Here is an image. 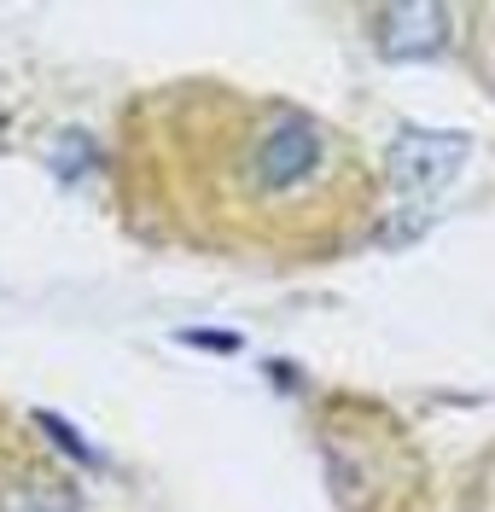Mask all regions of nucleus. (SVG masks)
Returning <instances> with one entry per match:
<instances>
[{"label":"nucleus","mask_w":495,"mask_h":512,"mask_svg":"<svg viewBox=\"0 0 495 512\" xmlns=\"http://www.w3.org/2000/svg\"><path fill=\"white\" fill-rule=\"evenodd\" d=\"M0 512H76V495L59 489V483H47V478L6 483L0 489Z\"/></svg>","instance_id":"nucleus-4"},{"label":"nucleus","mask_w":495,"mask_h":512,"mask_svg":"<svg viewBox=\"0 0 495 512\" xmlns=\"http://www.w3.org/2000/svg\"><path fill=\"white\" fill-rule=\"evenodd\" d=\"M35 425H41V431H47L53 443L65 448V454H70V460H76V466H94V460H99L94 448L82 443V437H76V431H70V425H65V419H59V414H35Z\"/></svg>","instance_id":"nucleus-5"},{"label":"nucleus","mask_w":495,"mask_h":512,"mask_svg":"<svg viewBox=\"0 0 495 512\" xmlns=\"http://www.w3.org/2000/svg\"><path fill=\"white\" fill-rule=\"evenodd\" d=\"M472 146L455 128H408L391 140V158H385V175L402 198H437V192L455 187V175L466 169Z\"/></svg>","instance_id":"nucleus-2"},{"label":"nucleus","mask_w":495,"mask_h":512,"mask_svg":"<svg viewBox=\"0 0 495 512\" xmlns=\"http://www.w3.org/2000/svg\"><path fill=\"white\" fill-rule=\"evenodd\" d=\"M449 41L443 6H385L379 12V53L385 59H426Z\"/></svg>","instance_id":"nucleus-3"},{"label":"nucleus","mask_w":495,"mask_h":512,"mask_svg":"<svg viewBox=\"0 0 495 512\" xmlns=\"http://www.w3.org/2000/svg\"><path fill=\"white\" fill-rule=\"evenodd\" d=\"M321 163H327V128L303 111H268L245 152V187L263 198H292L321 175Z\"/></svg>","instance_id":"nucleus-1"}]
</instances>
